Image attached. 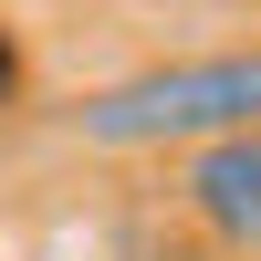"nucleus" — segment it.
Listing matches in <instances>:
<instances>
[{
	"instance_id": "f257e3e1",
	"label": "nucleus",
	"mask_w": 261,
	"mask_h": 261,
	"mask_svg": "<svg viewBox=\"0 0 261 261\" xmlns=\"http://www.w3.org/2000/svg\"><path fill=\"white\" fill-rule=\"evenodd\" d=\"M84 146H220V136H261V42L241 53H199V63H146L125 84H94L73 105Z\"/></svg>"
},
{
	"instance_id": "f03ea898",
	"label": "nucleus",
	"mask_w": 261,
	"mask_h": 261,
	"mask_svg": "<svg viewBox=\"0 0 261 261\" xmlns=\"http://www.w3.org/2000/svg\"><path fill=\"white\" fill-rule=\"evenodd\" d=\"M178 209L209 251H261V136H220L178 167Z\"/></svg>"
},
{
	"instance_id": "7ed1b4c3",
	"label": "nucleus",
	"mask_w": 261,
	"mask_h": 261,
	"mask_svg": "<svg viewBox=\"0 0 261 261\" xmlns=\"http://www.w3.org/2000/svg\"><path fill=\"white\" fill-rule=\"evenodd\" d=\"M11 94H21V32L0 21V105H11Z\"/></svg>"
}]
</instances>
